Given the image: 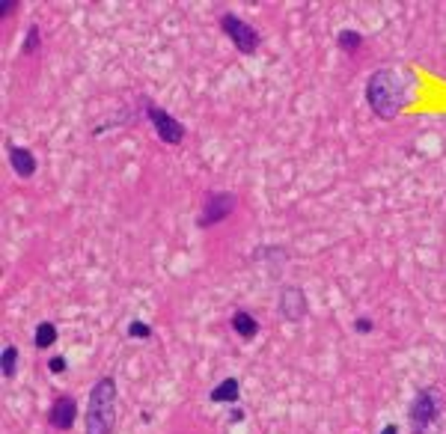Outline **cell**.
Masks as SVG:
<instances>
[{
  "label": "cell",
  "instance_id": "obj_12",
  "mask_svg": "<svg viewBox=\"0 0 446 434\" xmlns=\"http://www.w3.org/2000/svg\"><path fill=\"white\" fill-rule=\"evenodd\" d=\"M0 369H4V378H15V372H18V348L15 345H6L0 351Z\"/></svg>",
  "mask_w": 446,
  "mask_h": 434
},
{
  "label": "cell",
  "instance_id": "obj_14",
  "mask_svg": "<svg viewBox=\"0 0 446 434\" xmlns=\"http://www.w3.org/2000/svg\"><path fill=\"white\" fill-rule=\"evenodd\" d=\"M336 45L345 51V54H357L360 45H363V36L357 30H340V36H336Z\"/></svg>",
  "mask_w": 446,
  "mask_h": 434
},
{
  "label": "cell",
  "instance_id": "obj_1",
  "mask_svg": "<svg viewBox=\"0 0 446 434\" xmlns=\"http://www.w3.org/2000/svg\"><path fill=\"white\" fill-rule=\"evenodd\" d=\"M366 101L378 119L390 122L408 104V81L396 69H378L366 81Z\"/></svg>",
  "mask_w": 446,
  "mask_h": 434
},
{
  "label": "cell",
  "instance_id": "obj_7",
  "mask_svg": "<svg viewBox=\"0 0 446 434\" xmlns=\"http://www.w3.org/2000/svg\"><path fill=\"white\" fill-rule=\"evenodd\" d=\"M74 420H78V401L72 396H57L51 411H48V423L57 431H69L74 425Z\"/></svg>",
  "mask_w": 446,
  "mask_h": 434
},
{
  "label": "cell",
  "instance_id": "obj_8",
  "mask_svg": "<svg viewBox=\"0 0 446 434\" xmlns=\"http://www.w3.org/2000/svg\"><path fill=\"white\" fill-rule=\"evenodd\" d=\"M277 306H280V313L289 321H301L306 316V298H303V291L298 286H286L280 291V301H277Z\"/></svg>",
  "mask_w": 446,
  "mask_h": 434
},
{
  "label": "cell",
  "instance_id": "obj_18",
  "mask_svg": "<svg viewBox=\"0 0 446 434\" xmlns=\"http://www.w3.org/2000/svg\"><path fill=\"white\" fill-rule=\"evenodd\" d=\"M15 6H18V0H0V18H6V15L15 12Z\"/></svg>",
  "mask_w": 446,
  "mask_h": 434
},
{
  "label": "cell",
  "instance_id": "obj_16",
  "mask_svg": "<svg viewBox=\"0 0 446 434\" xmlns=\"http://www.w3.org/2000/svg\"><path fill=\"white\" fill-rule=\"evenodd\" d=\"M128 336L131 339H152V328H149V324L146 321H128Z\"/></svg>",
  "mask_w": 446,
  "mask_h": 434
},
{
  "label": "cell",
  "instance_id": "obj_13",
  "mask_svg": "<svg viewBox=\"0 0 446 434\" xmlns=\"http://www.w3.org/2000/svg\"><path fill=\"white\" fill-rule=\"evenodd\" d=\"M54 343H57V328L51 321H42L36 328V333H33V345L36 348H51Z\"/></svg>",
  "mask_w": 446,
  "mask_h": 434
},
{
  "label": "cell",
  "instance_id": "obj_3",
  "mask_svg": "<svg viewBox=\"0 0 446 434\" xmlns=\"http://www.w3.org/2000/svg\"><path fill=\"white\" fill-rule=\"evenodd\" d=\"M221 30L226 33V39L238 48V54H244V57L256 54L259 42H262L259 30H256L253 24H247L244 18H238V15H233V12H223V15H221Z\"/></svg>",
  "mask_w": 446,
  "mask_h": 434
},
{
  "label": "cell",
  "instance_id": "obj_15",
  "mask_svg": "<svg viewBox=\"0 0 446 434\" xmlns=\"http://www.w3.org/2000/svg\"><path fill=\"white\" fill-rule=\"evenodd\" d=\"M39 45H42V30L36 24H30L27 33H24V42H21V54L24 57H33L39 51Z\"/></svg>",
  "mask_w": 446,
  "mask_h": 434
},
{
  "label": "cell",
  "instance_id": "obj_4",
  "mask_svg": "<svg viewBox=\"0 0 446 434\" xmlns=\"http://www.w3.org/2000/svg\"><path fill=\"white\" fill-rule=\"evenodd\" d=\"M440 416V399L435 390H420L411 401V425L417 434L428 431Z\"/></svg>",
  "mask_w": 446,
  "mask_h": 434
},
{
  "label": "cell",
  "instance_id": "obj_20",
  "mask_svg": "<svg viewBox=\"0 0 446 434\" xmlns=\"http://www.w3.org/2000/svg\"><path fill=\"white\" fill-rule=\"evenodd\" d=\"M381 434H398V428H396V425H384Z\"/></svg>",
  "mask_w": 446,
  "mask_h": 434
},
{
  "label": "cell",
  "instance_id": "obj_11",
  "mask_svg": "<svg viewBox=\"0 0 446 434\" xmlns=\"http://www.w3.org/2000/svg\"><path fill=\"white\" fill-rule=\"evenodd\" d=\"M233 330H235L241 339H253V336L259 333V321H256V316L238 309V313L233 316Z\"/></svg>",
  "mask_w": 446,
  "mask_h": 434
},
{
  "label": "cell",
  "instance_id": "obj_5",
  "mask_svg": "<svg viewBox=\"0 0 446 434\" xmlns=\"http://www.w3.org/2000/svg\"><path fill=\"white\" fill-rule=\"evenodd\" d=\"M146 116H149L152 128H155V134H158L161 143L179 146V143L184 140V126H182V122H179L170 111H164V107H158V104L149 101V104H146Z\"/></svg>",
  "mask_w": 446,
  "mask_h": 434
},
{
  "label": "cell",
  "instance_id": "obj_9",
  "mask_svg": "<svg viewBox=\"0 0 446 434\" xmlns=\"http://www.w3.org/2000/svg\"><path fill=\"white\" fill-rule=\"evenodd\" d=\"M6 149H9V164H12V169H15V176L18 179H33V173H36V155L30 152L27 146H15V143H6Z\"/></svg>",
  "mask_w": 446,
  "mask_h": 434
},
{
  "label": "cell",
  "instance_id": "obj_10",
  "mask_svg": "<svg viewBox=\"0 0 446 434\" xmlns=\"http://www.w3.org/2000/svg\"><path fill=\"white\" fill-rule=\"evenodd\" d=\"M238 393H241V384L235 378H226V381H221L218 386H214L208 399L214 401V405H233V401H238Z\"/></svg>",
  "mask_w": 446,
  "mask_h": 434
},
{
  "label": "cell",
  "instance_id": "obj_2",
  "mask_svg": "<svg viewBox=\"0 0 446 434\" xmlns=\"http://www.w3.org/2000/svg\"><path fill=\"white\" fill-rule=\"evenodd\" d=\"M116 425V381L113 378H99L92 384L89 399H87V434H113Z\"/></svg>",
  "mask_w": 446,
  "mask_h": 434
},
{
  "label": "cell",
  "instance_id": "obj_17",
  "mask_svg": "<svg viewBox=\"0 0 446 434\" xmlns=\"http://www.w3.org/2000/svg\"><path fill=\"white\" fill-rule=\"evenodd\" d=\"M48 369L54 372V375H63V372L69 369V360L63 357V354H57V357H51V360H48Z\"/></svg>",
  "mask_w": 446,
  "mask_h": 434
},
{
  "label": "cell",
  "instance_id": "obj_19",
  "mask_svg": "<svg viewBox=\"0 0 446 434\" xmlns=\"http://www.w3.org/2000/svg\"><path fill=\"white\" fill-rule=\"evenodd\" d=\"M372 328H375L372 318H357V321H355V330H357V333H369Z\"/></svg>",
  "mask_w": 446,
  "mask_h": 434
},
{
  "label": "cell",
  "instance_id": "obj_6",
  "mask_svg": "<svg viewBox=\"0 0 446 434\" xmlns=\"http://www.w3.org/2000/svg\"><path fill=\"white\" fill-rule=\"evenodd\" d=\"M235 194H229V191H214V194H208L206 196V203H203V211H199V226L203 229H208V226H218V223H223L229 214L235 211Z\"/></svg>",
  "mask_w": 446,
  "mask_h": 434
}]
</instances>
